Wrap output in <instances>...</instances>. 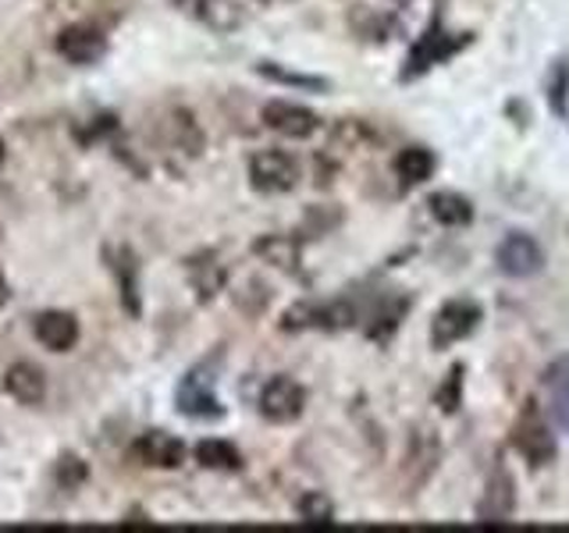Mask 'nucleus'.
I'll return each instance as SVG.
<instances>
[{
	"label": "nucleus",
	"mask_w": 569,
	"mask_h": 533,
	"mask_svg": "<svg viewBox=\"0 0 569 533\" xmlns=\"http://www.w3.org/2000/svg\"><path fill=\"white\" fill-rule=\"evenodd\" d=\"M509 444H512V452L523 455V462L533 470H541L556 459V434H551V426H548L538 402H527L523 413L516 416L512 431H509Z\"/></svg>",
	"instance_id": "1"
},
{
	"label": "nucleus",
	"mask_w": 569,
	"mask_h": 533,
	"mask_svg": "<svg viewBox=\"0 0 569 533\" xmlns=\"http://www.w3.org/2000/svg\"><path fill=\"white\" fill-rule=\"evenodd\" d=\"M174 405H178V413L189 420H221L224 416V405L218 399V391H213V373L207 366H196L178 381Z\"/></svg>",
	"instance_id": "2"
},
{
	"label": "nucleus",
	"mask_w": 569,
	"mask_h": 533,
	"mask_svg": "<svg viewBox=\"0 0 569 533\" xmlns=\"http://www.w3.org/2000/svg\"><path fill=\"white\" fill-rule=\"evenodd\" d=\"M470 43V36L467 32H445L438 22L427 29L420 40L413 43V50H409V61L402 68V79H417L423 76L427 68H435L441 61H449L456 50H462Z\"/></svg>",
	"instance_id": "3"
},
{
	"label": "nucleus",
	"mask_w": 569,
	"mask_h": 533,
	"mask_svg": "<svg viewBox=\"0 0 569 533\" xmlns=\"http://www.w3.org/2000/svg\"><path fill=\"white\" fill-rule=\"evenodd\" d=\"M299 182V164L284 150H260L249 157V185L257 192L278 195L292 192Z\"/></svg>",
	"instance_id": "4"
},
{
	"label": "nucleus",
	"mask_w": 569,
	"mask_h": 533,
	"mask_svg": "<svg viewBox=\"0 0 569 533\" xmlns=\"http://www.w3.org/2000/svg\"><path fill=\"white\" fill-rule=\"evenodd\" d=\"M257 409H260V416L271 423H292L302 416V409H307V388L278 373V378H271L260 388Z\"/></svg>",
	"instance_id": "5"
},
{
	"label": "nucleus",
	"mask_w": 569,
	"mask_h": 533,
	"mask_svg": "<svg viewBox=\"0 0 569 533\" xmlns=\"http://www.w3.org/2000/svg\"><path fill=\"white\" fill-rule=\"evenodd\" d=\"M480 324V306L470 299H452L435 313L431 324V345L435 349H449L456 342H462L467 334H473V328Z\"/></svg>",
	"instance_id": "6"
},
{
	"label": "nucleus",
	"mask_w": 569,
	"mask_h": 533,
	"mask_svg": "<svg viewBox=\"0 0 569 533\" xmlns=\"http://www.w3.org/2000/svg\"><path fill=\"white\" fill-rule=\"evenodd\" d=\"M53 47H58V53L76 68H89V64H100L107 58V36L93 26H64L58 32V40H53Z\"/></svg>",
	"instance_id": "7"
},
{
	"label": "nucleus",
	"mask_w": 569,
	"mask_h": 533,
	"mask_svg": "<svg viewBox=\"0 0 569 533\" xmlns=\"http://www.w3.org/2000/svg\"><path fill=\"white\" fill-rule=\"evenodd\" d=\"M103 260H107V271L118 281V299L129 316L142 313V292H139V260L129 245H107L103 249Z\"/></svg>",
	"instance_id": "8"
},
{
	"label": "nucleus",
	"mask_w": 569,
	"mask_h": 533,
	"mask_svg": "<svg viewBox=\"0 0 569 533\" xmlns=\"http://www.w3.org/2000/svg\"><path fill=\"white\" fill-rule=\"evenodd\" d=\"M495 263H498V271L509 274V278H533V274H541L545 253L530 235H523V231H512V235H506L502 245H498Z\"/></svg>",
	"instance_id": "9"
},
{
	"label": "nucleus",
	"mask_w": 569,
	"mask_h": 533,
	"mask_svg": "<svg viewBox=\"0 0 569 533\" xmlns=\"http://www.w3.org/2000/svg\"><path fill=\"white\" fill-rule=\"evenodd\" d=\"M132 459L150 470H178L186 462V444L168 431H142L132 441Z\"/></svg>",
	"instance_id": "10"
},
{
	"label": "nucleus",
	"mask_w": 569,
	"mask_h": 533,
	"mask_svg": "<svg viewBox=\"0 0 569 533\" xmlns=\"http://www.w3.org/2000/svg\"><path fill=\"white\" fill-rule=\"evenodd\" d=\"M79 316L71 310H43L32 316V338L50 352H71L79 345Z\"/></svg>",
	"instance_id": "11"
},
{
	"label": "nucleus",
	"mask_w": 569,
	"mask_h": 533,
	"mask_svg": "<svg viewBox=\"0 0 569 533\" xmlns=\"http://www.w3.org/2000/svg\"><path fill=\"white\" fill-rule=\"evenodd\" d=\"M263 124L271 132L284 135V139H310L320 129V118L302 103H289V100H271L263 107Z\"/></svg>",
	"instance_id": "12"
},
{
	"label": "nucleus",
	"mask_w": 569,
	"mask_h": 533,
	"mask_svg": "<svg viewBox=\"0 0 569 533\" xmlns=\"http://www.w3.org/2000/svg\"><path fill=\"white\" fill-rule=\"evenodd\" d=\"M4 391L18 402V405H40L47 399V373L36 366V363H26L18 360L4 370Z\"/></svg>",
	"instance_id": "13"
},
{
	"label": "nucleus",
	"mask_w": 569,
	"mask_h": 533,
	"mask_svg": "<svg viewBox=\"0 0 569 533\" xmlns=\"http://www.w3.org/2000/svg\"><path fill=\"white\" fill-rule=\"evenodd\" d=\"M516 512V491H512V476L506 470H495L488 480L485 502L477 505L480 523H509Z\"/></svg>",
	"instance_id": "14"
},
{
	"label": "nucleus",
	"mask_w": 569,
	"mask_h": 533,
	"mask_svg": "<svg viewBox=\"0 0 569 533\" xmlns=\"http://www.w3.org/2000/svg\"><path fill=\"white\" fill-rule=\"evenodd\" d=\"M545 391H548V413L562 434H569V355L556 360L545 370Z\"/></svg>",
	"instance_id": "15"
},
{
	"label": "nucleus",
	"mask_w": 569,
	"mask_h": 533,
	"mask_svg": "<svg viewBox=\"0 0 569 533\" xmlns=\"http://www.w3.org/2000/svg\"><path fill=\"white\" fill-rule=\"evenodd\" d=\"M192 455H196V462H200L203 470H218V473L242 470V452L231 441H224V438H203L192 449Z\"/></svg>",
	"instance_id": "16"
},
{
	"label": "nucleus",
	"mask_w": 569,
	"mask_h": 533,
	"mask_svg": "<svg viewBox=\"0 0 569 533\" xmlns=\"http://www.w3.org/2000/svg\"><path fill=\"white\" fill-rule=\"evenodd\" d=\"M224 278H228L224 263H218V257H213V253L189 260V281H192L196 299H200V302H210L213 295H218L224 289Z\"/></svg>",
	"instance_id": "17"
},
{
	"label": "nucleus",
	"mask_w": 569,
	"mask_h": 533,
	"mask_svg": "<svg viewBox=\"0 0 569 533\" xmlns=\"http://www.w3.org/2000/svg\"><path fill=\"white\" fill-rule=\"evenodd\" d=\"M391 168H396L402 185H423L427 178L435 174L438 160H435V153L427 150V147H406V150L396 153V164H391Z\"/></svg>",
	"instance_id": "18"
},
{
	"label": "nucleus",
	"mask_w": 569,
	"mask_h": 533,
	"mask_svg": "<svg viewBox=\"0 0 569 533\" xmlns=\"http://www.w3.org/2000/svg\"><path fill=\"white\" fill-rule=\"evenodd\" d=\"M253 253L263 263H271V266H278V271H289V274L299 271V260H302L299 242L292 235H263L253 242Z\"/></svg>",
	"instance_id": "19"
},
{
	"label": "nucleus",
	"mask_w": 569,
	"mask_h": 533,
	"mask_svg": "<svg viewBox=\"0 0 569 533\" xmlns=\"http://www.w3.org/2000/svg\"><path fill=\"white\" fill-rule=\"evenodd\" d=\"M427 210H431V218L445 228H459L473 221V203L459 192H435L431 200H427Z\"/></svg>",
	"instance_id": "20"
},
{
	"label": "nucleus",
	"mask_w": 569,
	"mask_h": 533,
	"mask_svg": "<svg viewBox=\"0 0 569 533\" xmlns=\"http://www.w3.org/2000/svg\"><path fill=\"white\" fill-rule=\"evenodd\" d=\"M196 14H200V22H207L218 32H231L246 22V14L236 0H196Z\"/></svg>",
	"instance_id": "21"
},
{
	"label": "nucleus",
	"mask_w": 569,
	"mask_h": 533,
	"mask_svg": "<svg viewBox=\"0 0 569 533\" xmlns=\"http://www.w3.org/2000/svg\"><path fill=\"white\" fill-rule=\"evenodd\" d=\"M168 135H171L174 147H178V150H186L189 157H196V153L203 150V132H200V124H196L192 114L182 111V107L168 114Z\"/></svg>",
	"instance_id": "22"
},
{
	"label": "nucleus",
	"mask_w": 569,
	"mask_h": 533,
	"mask_svg": "<svg viewBox=\"0 0 569 533\" xmlns=\"http://www.w3.org/2000/svg\"><path fill=\"white\" fill-rule=\"evenodd\" d=\"M53 480L64 487V491H76L82 487L86 480H89V466H86V459L76 455V452H61L58 459H53Z\"/></svg>",
	"instance_id": "23"
},
{
	"label": "nucleus",
	"mask_w": 569,
	"mask_h": 533,
	"mask_svg": "<svg viewBox=\"0 0 569 533\" xmlns=\"http://www.w3.org/2000/svg\"><path fill=\"white\" fill-rule=\"evenodd\" d=\"M257 71L263 79H271V82H281V86H296V89H313V93H320V89H328V79H317V76H299V71H289V68H281L274 61H260Z\"/></svg>",
	"instance_id": "24"
},
{
	"label": "nucleus",
	"mask_w": 569,
	"mask_h": 533,
	"mask_svg": "<svg viewBox=\"0 0 569 533\" xmlns=\"http://www.w3.org/2000/svg\"><path fill=\"white\" fill-rule=\"evenodd\" d=\"M548 100L559 118L569 114V61H559L556 71L548 76Z\"/></svg>",
	"instance_id": "25"
},
{
	"label": "nucleus",
	"mask_w": 569,
	"mask_h": 533,
	"mask_svg": "<svg viewBox=\"0 0 569 533\" xmlns=\"http://www.w3.org/2000/svg\"><path fill=\"white\" fill-rule=\"evenodd\" d=\"M299 520L302 523H335V509L320 491H307L299 497Z\"/></svg>",
	"instance_id": "26"
},
{
	"label": "nucleus",
	"mask_w": 569,
	"mask_h": 533,
	"mask_svg": "<svg viewBox=\"0 0 569 533\" xmlns=\"http://www.w3.org/2000/svg\"><path fill=\"white\" fill-rule=\"evenodd\" d=\"M435 402L445 409V413H456L459 402H462V366H452L449 378H445V384L435 391Z\"/></svg>",
	"instance_id": "27"
},
{
	"label": "nucleus",
	"mask_w": 569,
	"mask_h": 533,
	"mask_svg": "<svg viewBox=\"0 0 569 533\" xmlns=\"http://www.w3.org/2000/svg\"><path fill=\"white\" fill-rule=\"evenodd\" d=\"M111 132H118V114H100V118H93V124H89L86 132H76V139L79 142H93V139H100V135H111Z\"/></svg>",
	"instance_id": "28"
},
{
	"label": "nucleus",
	"mask_w": 569,
	"mask_h": 533,
	"mask_svg": "<svg viewBox=\"0 0 569 533\" xmlns=\"http://www.w3.org/2000/svg\"><path fill=\"white\" fill-rule=\"evenodd\" d=\"M8 299H11V284H8L4 271H0V306H8Z\"/></svg>",
	"instance_id": "29"
},
{
	"label": "nucleus",
	"mask_w": 569,
	"mask_h": 533,
	"mask_svg": "<svg viewBox=\"0 0 569 533\" xmlns=\"http://www.w3.org/2000/svg\"><path fill=\"white\" fill-rule=\"evenodd\" d=\"M4 160H8V147H4V139H0V168H4Z\"/></svg>",
	"instance_id": "30"
},
{
	"label": "nucleus",
	"mask_w": 569,
	"mask_h": 533,
	"mask_svg": "<svg viewBox=\"0 0 569 533\" xmlns=\"http://www.w3.org/2000/svg\"><path fill=\"white\" fill-rule=\"evenodd\" d=\"M260 4H281V0H260Z\"/></svg>",
	"instance_id": "31"
},
{
	"label": "nucleus",
	"mask_w": 569,
	"mask_h": 533,
	"mask_svg": "<svg viewBox=\"0 0 569 533\" xmlns=\"http://www.w3.org/2000/svg\"><path fill=\"white\" fill-rule=\"evenodd\" d=\"M399 4H409V0H399Z\"/></svg>",
	"instance_id": "32"
}]
</instances>
